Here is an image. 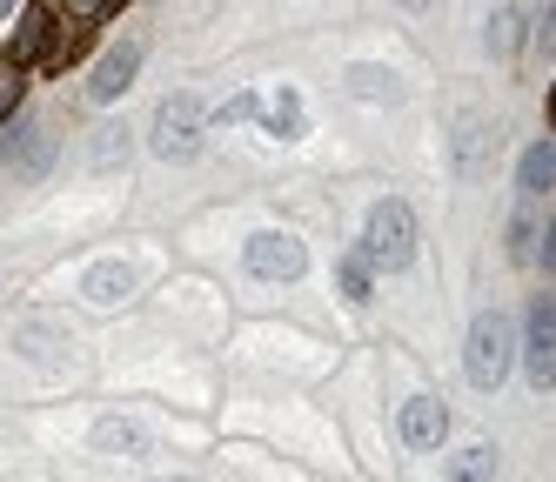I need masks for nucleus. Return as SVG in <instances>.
Segmentation results:
<instances>
[{"label": "nucleus", "mask_w": 556, "mask_h": 482, "mask_svg": "<svg viewBox=\"0 0 556 482\" xmlns=\"http://www.w3.org/2000/svg\"><path fill=\"white\" fill-rule=\"evenodd\" d=\"M523 40H530V8H523V0H503V8L490 14L483 48H490L496 61H516V54H523Z\"/></svg>", "instance_id": "9"}, {"label": "nucleus", "mask_w": 556, "mask_h": 482, "mask_svg": "<svg viewBox=\"0 0 556 482\" xmlns=\"http://www.w3.org/2000/svg\"><path fill=\"white\" fill-rule=\"evenodd\" d=\"M128 289H135V275H128L122 262H101V268H88V281H81V295H88L94 308H114Z\"/></svg>", "instance_id": "14"}, {"label": "nucleus", "mask_w": 556, "mask_h": 482, "mask_svg": "<svg viewBox=\"0 0 556 482\" xmlns=\"http://www.w3.org/2000/svg\"><path fill=\"white\" fill-rule=\"evenodd\" d=\"M48 161H54V135L41 128V120H14V135L0 141V175H14V181H41V175H48Z\"/></svg>", "instance_id": "6"}, {"label": "nucleus", "mask_w": 556, "mask_h": 482, "mask_svg": "<svg viewBox=\"0 0 556 482\" xmlns=\"http://www.w3.org/2000/svg\"><path fill=\"white\" fill-rule=\"evenodd\" d=\"M395 429H403L409 449H443V435H450V409L435 395H409L403 402V416H395Z\"/></svg>", "instance_id": "8"}, {"label": "nucleus", "mask_w": 556, "mask_h": 482, "mask_svg": "<svg viewBox=\"0 0 556 482\" xmlns=\"http://www.w3.org/2000/svg\"><path fill=\"white\" fill-rule=\"evenodd\" d=\"M255 107H262L255 94H235V101H222V107H215V120H222V128H228V120H249Z\"/></svg>", "instance_id": "23"}, {"label": "nucleus", "mask_w": 556, "mask_h": 482, "mask_svg": "<svg viewBox=\"0 0 556 482\" xmlns=\"http://www.w3.org/2000/svg\"><path fill=\"white\" fill-rule=\"evenodd\" d=\"M268 135H275V141H302V135H308V120H302V101H295L289 88L268 101Z\"/></svg>", "instance_id": "17"}, {"label": "nucleus", "mask_w": 556, "mask_h": 482, "mask_svg": "<svg viewBox=\"0 0 556 482\" xmlns=\"http://www.w3.org/2000/svg\"><path fill=\"white\" fill-rule=\"evenodd\" d=\"M336 281H342V295H349V302H369V289H376V262H369L363 241H355V249L336 262Z\"/></svg>", "instance_id": "16"}, {"label": "nucleus", "mask_w": 556, "mask_h": 482, "mask_svg": "<svg viewBox=\"0 0 556 482\" xmlns=\"http://www.w3.org/2000/svg\"><path fill=\"white\" fill-rule=\"evenodd\" d=\"M114 8H128V0H114Z\"/></svg>", "instance_id": "27"}, {"label": "nucleus", "mask_w": 556, "mask_h": 482, "mask_svg": "<svg viewBox=\"0 0 556 482\" xmlns=\"http://www.w3.org/2000/svg\"><path fill=\"white\" fill-rule=\"evenodd\" d=\"M530 40H536V54H549V61H556V0L543 8V21L530 27Z\"/></svg>", "instance_id": "22"}, {"label": "nucleus", "mask_w": 556, "mask_h": 482, "mask_svg": "<svg viewBox=\"0 0 556 482\" xmlns=\"http://www.w3.org/2000/svg\"><path fill=\"white\" fill-rule=\"evenodd\" d=\"M409 8H422V0H409Z\"/></svg>", "instance_id": "28"}, {"label": "nucleus", "mask_w": 556, "mask_h": 482, "mask_svg": "<svg viewBox=\"0 0 556 482\" xmlns=\"http://www.w3.org/2000/svg\"><path fill=\"white\" fill-rule=\"evenodd\" d=\"M509 369H516V321L503 308H483L469 321V342H463V376L483 395H496L509 382Z\"/></svg>", "instance_id": "1"}, {"label": "nucleus", "mask_w": 556, "mask_h": 482, "mask_svg": "<svg viewBox=\"0 0 556 482\" xmlns=\"http://www.w3.org/2000/svg\"><path fill=\"white\" fill-rule=\"evenodd\" d=\"M516 188H523L530 201L556 188V141H536V148H523V161H516Z\"/></svg>", "instance_id": "11"}, {"label": "nucleus", "mask_w": 556, "mask_h": 482, "mask_svg": "<svg viewBox=\"0 0 556 482\" xmlns=\"http://www.w3.org/2000/svg\"><path fill=\"white\" fill-rule=\"evenodd\" d=\"M48 48H54V14L34 0V8L21 14V27H14V48H8V61L14 67H27V61H48Z\"/></svg>", "instance_id": "10"}, {"label": "nucleus", "mask_w": 556, "mask_h": 482, "mask_svg": "<svg viewBox=\"0 0 556 482\" xmlns=\"http://www.w3.org/2000/svg\"><path fill=\"white\" fill-rule=\"evenodd\" d=\"M536 262H543V268H556V215H549V228L536 234Z\"/></svg>", "instance_id": "24"}, {"label": "nucleus", "mask_w": 556, "mask_h": 482, "mask_svg": "<svg viewBox=\"0 0 556 482\" xmlns=\"http://www.w3.org/2000/svg\"><path fill=\"white\" fill-rule=\"evenodd\" d=\"M21 101H27V80H21V67L8 61V67H0V128L21 114Z\"/></svg>", "instance_id": "19"}, {"label": "nucleus", "mask_w": 556, "mask_h": 482, "mask_svg": "<svg viewBox=\"0 0 556 482\" xmlns=\"http://www.w3.org/2000/svg\"><path fill=\"white\" fill-rule=\"evenodd\" d=\"M363 249H369V262L376 268H389V275H403L409 262H416V208L409 201H376L369 208V221H363Z\"/></svg>", "instance_id": "3"}, {"label": "nucleus", "mask_w": 556, "mask_h": 482, "mask_svg": "<svg viewBox=\"0 0 556 482\" xmlns=\"http://www.w3.org/2000/svg\"><path fill=\"white\" fill-rule=\"evenodd\" d=\"M94 449L101 456H148V429L128 416H108V422H94Z\"/></svg>", "instance_id": "12"}, {"label": "nucleus", "mask_w": 556, "mask_h": 482, "mask_svg": "<svg viewBox=\"0 0 556 482\" xmlns=\"http://www.w3.org/2000/svg\"><path fill=\"white\" fill-rule=\"evenodd\" d=\"M162 482H194V475H162Z\"/></svg>", "instance_id": "26"}, {"label": "nucleus", "mask_w": 556, "mask_h": 482, "mask_svg": "<svg viewBox=\"0 0 556 482\" xmlns=\"http://www.w3.org/2000/svg\"><path fill=\"white\" fill-rule=\"evenodd\" d=\"M443 482H496V449L490 442H463V449L443 462Z\"/></svg>", "instance_id": "13"}, {"label": "nucleus", "mask_w": 556, "mask_h": 482, "mask_svg": "<svg viewBox=\"0 0 556 482\" xmlns=\"http://www.w3.org/2000/svg\"><path fill=\"white\" fill-rule=\"evenodd\" d=\"M94 48V21H74V27H54V48H48V74H61V67H74V61H81Z\"/></svg>", "instance_id": "15"}, {"label": "nucleus", "mask_w": 556, "mask_h": 482, "mask_svg": "<svg viewBox=\"0 0 556 482\" xmlns=\"http://www.w3.org/2000/svg\"><path fill=\"white\" fill-rule=\"evenodd\" d=\"M135 74H141V40H122V48H108L94 61V80H88V101L94 107H114L128 88H135Z\"/></svg>", "instance_id": "7"}, {"label": "nucleus", "mask_w": 556, "mask_h": 482, "mask_svg": "<svg viewBox=\"0 0 556 482\" xmlns=\"http://www.w3.org/2000/svg\"><path fill=\"white\" fill-rule=\"evenodd\" d=\"M242 262H249V275H262V281H295V275L308 268V249H302L295 234H282V228H262V234H249Z\"/></svg>", "instance_id": "5"}, {"label": "nucleus", "mask_w": 556, "mask_h": 482, "mask_svg": "<svg viewBox=\"0 0 556 482\" xmlns=\"http://www.w3.org/2000/svg\"><path fill=\"white\" fill-rule=\"evenodd\" d=\"M543 114H549V128H556V80H549V101H543Z\"/></svg>", "instance_id": "25"}, {"label": "nucleus", "mask_w": 556, "mask_h": 482, "mask_svg": "<svg viewBox=\"0 0 556 482\" xmlns=\"http://www.w3.org/2000/svg\"><path fill=\"white\" fill-rule=\"evenodd\" d=\"M509 262H536V228H530V215L509 221Z\"/></svg>", "instance_id": "20"}, {"label": "nucleus", "mask_w": 556, "mask_h": 482, "mask_svg": "<svg viewBox=\"0 0 556 482\" xmlns=\"http://www.w3.org/2000/svg\"><path fill=\"white\" fill-rule=\"evenodd\" d=\"M523 376L536 395L556 389V295H530L523 308Z\"/></svg>", "instance_id": "4"}, {"label": "nucleus", "mask_w": 556, "mask_h": 482, "mask_svg": "<svg viewBox=\"0 0 556 482\" xmlns=\"http://www.w3.org/2000/svg\"><path fill=\"white\" fill-rule=\"evenodd\" d=\"M349 88L369 94V101H395V74H382V67H349Z\"/></svg>", "instance_id": "18"}, {"label": "nucleus", "mask_w": 556, "mask_h": 482, "mask_svg": "<svg viewBox=\"0 0 556 482\" xmlns=\"http://www.w3.org/2000/svg\"><path fill=\"white\" fill-rule=\"evenodd\" d=\"M202 135H208L202 101H194V94H162V107H154V120H148V148L181 168V161L202 154Z\"/></svg>", "instance_id": "2"}, {"label": "nucleus", "mask_w": 556, "mask_h": 482, "mask_svg": "<svg viewBox=\"0 0 556 482\" xmlns=\"http://www.w3.org/2000/svg\"><path fill=\"white\" fill-rule=\"evenodd\" d=\"M61 14H67V21H108L114 0H61Z\"/></svg>", "instance_id": "21"}]
</instances>
